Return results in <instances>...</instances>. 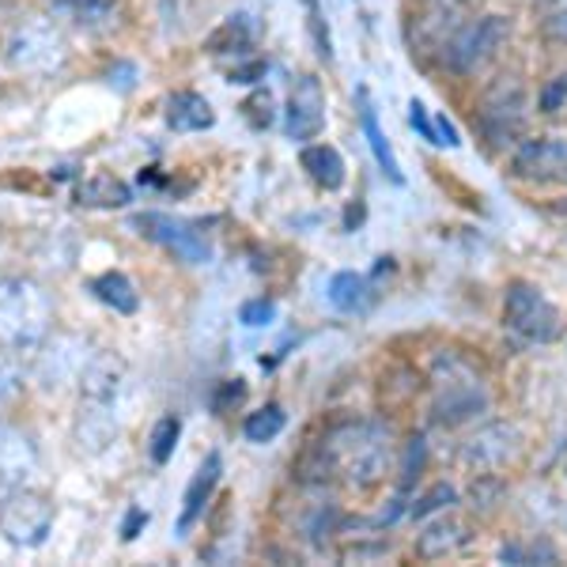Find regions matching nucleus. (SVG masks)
<instances>
[{"label":"nucleus","instance_id":"1","mask_svg":"<svg viewBox=\"0 0 567 567\" xmlns=\"http://www.w3.org/2000/svg\"><path fill=\"white\" fill-rule=\"evenodd\" d=\"M393 462V427L386 420H341L326 432L322 443L307 454L303 481H341L355 492H368L386 481Z\"/></svg>","mask_w":567,"mask_h":567},{"label":"nucleus","instance_id":"2","mask_svg":"<svg viewBox=\"0 0 567 567\" xmlns=\"http://www.w3.org/2000/svg\"><path fill=\"white\" fill-rule=\"evenodd\" d=\"M427 386H432V420L446 432L473 424L492 409V390L477 363L454 349L435 352L427 368Z\"/></svg>","mask_w":567,"mask_h":567},{"label":"nucleus","instance_id":"3","mask_svg":"<svg viewBox=\"0 0 567 567\" xmlns=\"http://www.w3.org/2000/svg\"><path fill=\"white\" fill-rule=\"evenodd\" d=\"M53 303L39 280H4L0 284V344L8 349H39L50 333Z\"/></svg>","mask_w":567,"mask_h":567},{"label":"nucleus","instance_id":"4","mask_svg":"<svg viewBox=\"0 0 567 567\" xmlns=\"http://www.w3.org/2000/svg\"><path fill=\"white\" fill-rule=\"evenodd\" d=\"M526 122H529V95H526V84L507 72V76L492 80L481 95V106H477V125L484 133V141L492 148H507V144H518L526 133Z\"/></svg>","mask_w":567,"mask_h":567},{"label":"nucleus","instance_id":"5","mask_svg":"<svg viewBox=\"0 0 567 567\" xmlns=\"http://www.w3.org/2000/svg\"><path fill=\"white\" fill-rule=\"evenodd\" d=\"M507 39H511L507 16L488 12V16H477V20H465L458 27V34L446 42V50L439 53V65L446 72H454V76H473V72L496 58L503 45H507Z\"/></svg>","mask_w":567,"mask_h":567},{"label":"nucleus","instance_id":"6","mask_svg":"<svg viewBox=\"0 0 567 567\" xmlns=\"http://www.w3.org/2000/svg\"><path fill=\"white\" fill-rule=\"evenodd\" d=\"M503 326L523 344H553L564 333V318L537 284L515 280L503 296Z\"/></svg>","mask_w":567,"mask_h":567},{"label":"nucleus","instance_id":"7","mask_svg":"<svg viewBox=\"0 0 567 567\" xmlns=\"http://www.w3.org/2000/svg\"><path fill=\"white\" fill-rule=\"evenodd\" d=\"M465 23V0H420L405 23V42L416 61H439L446 42Z\"/></svg>","mask_w":567,"mask_h":567},{"label":"nucleus","instance_id":"8","mask_svg":"<svg viewBox=\"0 0 567 567\" xmlns=\"http://www.w3.org/2000/svg\"><path fill=\"white\" fill-rule=\"evenodd\" d=\"M91 363V349L80 333H58L53 341H45L39 355H34L31 379L39 382V390L45 393H61L69 390L72 382L84 379Z\"/></svg>","mask_w":567,"mask_h":567},{"label":"nucleus","instance_id":"9","mask_svg":"<svg viewBox=\"0 0 567 567\" xmlns=\"http://www.w3.org/2000/svg\"><path fill=\"white\" fill-rule=\"evenodd\" d=\"M0 534L20 548H42L53 534V503L27 488L8 492L0 503Z\"/></svg>","mask_w":567,"mask_h":567},{"label":"nucleus","instance_id":"10","mask_svg":"<svg viewBox=\"0 0 567 567\" xmlns=\"http://www.w3.org/2000/svg\"><path fill=\"white\" fill-rule=\"evenodd\" d=\"M136 235H144L148 243L163 246L167 254H175L186 265H208L213 261V243L205 239V231H197V224L167 213H141L133 219Z\"/></svg>","mask_w":567,"mask_h":567},{"label":"nucleus","instance_id":"11","mask_svg":"<svg viewBox=\"0 0 567 567\" xmlns=\"http://www.w3.org/2000/svg\"><path fill=\"white\" fill-rule=\"evenodd\" d=\"M4 61L16 72H53L65 61V39L53 23H23L8 34Z\"/></svg>","mask_w":567,"mask_h":567},{"label":"nucleus","instance_id":"12","mask_svg":"<svg viewBox=\"0 0 567 567\" xmlns=\"http://www.w3.org/2000/svg\"><path fill=\"white\" fill-rule=\"evenodd\" d=\"M518 451H523V432L507 420H492L465 439L458 458L473 477H481V473H499L503 465H511Z\"/></svg>","mask_w":567,"mask_h":567},{"label":"nucleus","instance_id":"13","mask_svg":"<svg viewBox=\"0 0 567 567\" xmlns=\"http://www.w3.org/2000/svg\"><path fill=\"white\" fill-rule=\"evenodd\" d=\"M511 178L534 182V186H567V141L560 136H537L523 141L511 155Z\"/></svg>","mask_w":567,"mask_h":567},{"label":"nucleus","instance_id":"14","mask_svg":"<svg viewBox=\"0 0 567 567\" xmlns=\"http://www.w3.org/2000/svg\"><path fill=\"white\" fill-rule=\"evenodd\" d=\"M125 390V360L114 352L91 355L84 379H80V409L84 413H117Z\"/></svg>","mask_w":567,"mask_h":567},{"label":"nucleus","instance_id":"15","mask_svg":"<svg viewBox=\"0 0 567 567\" xmlns=\"http://www.w3.org/2000/svg\"><path fill=\"white\" fill-rule=\"evenodd\" d=\"M288 122H284V130H288L291 141H315L318 133L326 130V91H322V80L310 76H296V84H291V95H288Z\"/></svg>","mask_w":567,"mask_h":567},{"label":"nucleus","instance_id":"16","mask_svg":"<svg viewBox=\"0 0 567 567\" xmlns=\"http://www.w3.org/2000/svg\"><path fill=\"white\" fill-rule=\"evenodd\" d=\"M39 473V446L16 424H0V492L27 488Z\"/></svg>","mask_w":567,"mask_h":567},{"label":"nucleus","instance_id":"17","mask_svg":"<svg viewBox=\"0 0 567 567\" xmlns=\"http://www.w3.org/2000/svg\"><path fill=\"white\" fill-rule=\"evenodd\" d=\"M473 542V526L462 523L454 515H443L435 523H427L416 537V556L420 560H446V556L465 553Z\"/></svg>","mask_w":567,"mask_h":567},{"label":"nucleus","instance_id":"18","mask_svg":"<svg viewBox=\"0 0 567 567\" xmlns=\"http://www.w3.org/2000/svg\"><path fill=\"white\" fill-rule=\"evenodd\" d=\"M219 477H224V458L213 451L205 462H200V470L194 473V481H189L186 496H182V515H178V537H186L189 529L200 523V515H205V507L213 503V492L219 488Z\"/></svg>","mask_w":567,"mask_h":567},{"label":"nucleus","instance_id":"19","mask_svg":"<svg viewBox=\"0 0 567 567\" xmlns=\"http://www.w3.org/2000/svg\"><path fill=\"white\" fill-rule=\"evenodd\" d=\"M50 8L53 16H61V20L91 34L110 31L122 20V0H50Z\"/></svg>","mask_w":567,"mask_h":567},{"label":"nucleus","instance_id":"20","mask_svg":"<svg viewBox=\"0 0 567 567\" xmlns=\"http://www.w3.org/2000/svg\"><path fill=\"white\" fill-rule=\"evenodd\" d=\"M167 125L175 133H205L216 125V110L197 91H175L167 99Z\"/></svg>","mask_w":567,"mask_h":567},{"label":"nucleus","instance_id":"21","mask_svg":"<svg viewBox=\"0 0 567 567\" xmlns=\"http://www.w3.org/2000/svg\"><path fill=\"white\" fill-rule=\"evenodd\" d=\"M360 125H363V136H368V148L374 155V163L382 167V175H386L393 186H405V175H401V163H398V155H393L390 148V136L382 133V125H379V114H374V106H371V95H368V87H360Z\"/></svg>","mask_w":567,"mask_h":567},{"label":"nucleus","instance_id":"22","mask_svg":"<svg viewBox=\"0 0 567 567\" xmlns=\"http://www.w3.org/2000/svg\"><path fill=\"white\" fill-rule=\"evenodd\" d=\"M299 163H303V171L310 175V182L322 189H341L344 178H349V167H344L341 152L333 148V144H307L303 155H299Z\"/></svg>","mask_w":567,"mask_h":567},{"label":"nucleus","instance_id":"23","mask_svg":"<svg viewBox=\"0 0 567 567\" xmlns=\"http://www.w3.org/2000/svg\"><path fill=\"white\" fill-rule=\"evenodd\" d=\"M87 288H91V296H95L103 307L114 310V315H136V310H141V296H136L133 280L125 277V272H117V269L99 272Z\"/></svg>","mask_w":567,"mask_h":567},{"label":"nucleus","instance_id":"24","mask_svg":"<svg viewBox=\"0 0 567 567\" xmlns=\"http://www.w3.org/2000/svg\"><path fill=\"white\" fill-rule=\"evenodd\" d=\"M76 200L84 208H125L133 200V189L114 175H91L76 186Z\"/></svg>","mask_w":567,"mask_h":567},{"label":"nucleus","instance_id":"25","mask_svg":"<svg viewBox=\"0 0 567 567\" xmlns=\"http://www.w3.org/2000/svg\"><path fill=\"white\" fill-rule=\"evenodd\" d=\"M326 296L341 315H360V310H368V303H371V284H368V277H360V272L344 269V272H333Z\"/></svg>","mask_w":567,"mask_h":567},{"label":"nucleus","instance_id":"26","mask_svg":"<svg viewBox=\"0 0 567 567\" xmlns=\"http://www.w3.org/2000/svg\"><path fill=\"white\" fill-rule=\"evenodd\" d=\"M254 45V23L250 16H227L224 23L216 27L213 34L205 39V50L213 53V58H224V53H243Z\"/></svg>","mask_w":567,"mask_h":567},{"label":"nucleus","instance_id":"27","mask_svg":"<svg viewBox=\"0 0 567 567\" xmlns=\"http://www.w3.org/2000/svg\"><path fill=\"white\" fill-rule=\"evenodd\" d=\"M284 424H288V413L272 401V405H265L243 420V435H246V443H272V439L284 432Z\"/></svg>","mask_w":567,"mask_h":567},{"label":"nucleus","instance_id":"28","mask_svg":"<svg viewBox=\"0 0 567 567\" xmlns=\"http://www.w3.org/2000/svg\"><path fill=\"white\" fill-rule=\"evenodd\" d=\"M424 462H427V439H424V435H413L405 446H401L398 496H409V492H413V484L420 481V473H424Z\"/></svg>","mask_w":567,"mask_h":567},{"label":"nucleus","instance_id":"29","mask_svg":"<svg viewBox=\"0 0 567 567\" xmlns=\"http://www.w3.org/2000/svg\"><path fill=\"white\" fill-rule=\"evenodd\" d=\"M178 439H182V420L178 416L155 420V427L148 435V458L155 465H167L171 458H175V451H178Z\"/></svg>","mask_w":567,"mask_h":567},{"label":"nucleus","instance_id":"30","mask_svg":"<svg viewBox=\"0 0 567 567\" xmlns=\"http://www.w3.org/2000/svg\"><path fill=\"white\" fill-rule=\"evenodd\" d=\"M454 503H458V488H454V484H446V481H439V484H432V488L424 492V496L413 499V507H409V518L424 523V518H432V515H439V511L454 507Z\"/></svg>","mask_w":567,"mask_h":567},{"label":"nucleus","instance_id":"31","mask_svg":"<svg viewBox=\"0 0 567 567\" xmlns=\"http://www.w3.org/2000/svg\"><path fill=\"white\" fill-rule=\"evenodd\" d=\"M537 8V23L548 42L567 45V0H534Z\"/></svg>","mask_w":567,"mask_h":567},{"label":"nucleus","instance_id":"32","mask_svg":"<svg viewBox=\"0 0 567 567\" xmlns=\"http://www.w3.org/2000/svg\"><path fill=\"white\" fill-rule=\"evenodd\" d=\"M243 114H246V122H250V130H258V133L269 130L272 117H277L272 114V95L269 91H254V95L243 103Z\"/></svg>","mask_w":567,"mask_h":567},{"label":"nucleus","instance_id":"33","mask_svg":"<svg viewBox=\"0 0 567 567\" xmlns=\"http://www.w3.org/2000/svg\"><path fill=\"white\" fill-rule=\"evenodd\" d=\"M23 386V368L16 355H0V405H8V401L20 393Z\"/></svg>","mask_w":567,"mask_h":567},{"label":"nucleus","instance_id":"34","mask_svg":"<svg viewBox=\"0 0 567 567\" xmlns=\"http://www.w3.org/2000/svg\"><path fill=\"white\" fill-rule=\"evenodd\" d=\"M303 4H307V27H310V34H315L318 58L333 61V42H329V31H326V23H322V8H318V0H303Z\"/></svg>","mask_w":567,"mask_h":567},{"label":"nucleus","instance_id":"35","mask_svg":"<svg viewBox=\"0 0 567 567\" xmlns=\"http://www.w3.org/2000/svg\"><path fill=\"white\" fill-rule=\"evenodd\" d=\"M567 103V72L556 80H548L542 87V95H537V106H542V114H560Z\"/></svg>","mask_w":567,"mask_h":567},{"label":"nucleus","instance_id":"36","mask_svg":"<svg viewBox=\"0 0 567 567\" xmlns=\"http://www.w3.org/2000/svg\"><path fill=\"white\" fill-rule=\"evenodd\" d=\"M272 318H277V303H272V299H250V303H243V310H239V322L250 329L269 326Z\"/></svg>","mask_w":567,"mask_h":567},{"label":"nucleus","instance_id":"37","mask_svg":"<svg viewBox=\"0 0 567 567\" xmlns=\"http://www.w3.org/2000/svg\"><path fill=\"white\" fill-rule=\"evenodd\" d=\"M243 398H246V382L243 379L219 382V390H216V398H213V413H227V409L239 405Z\"/></svg>","mask_w":567,"mask_h":567},{"label":"nucleus","instance_id":"38","mask_svg":"<svg viewBox=\"0 0 567 567\" xmlns=\"http://www.w3.org/2000/svg\"><path fill=\"white\" fill-rule=\"evenodd\" d=\"M409 125H413V130L424 136L427 144H439L435 141V117L427 114V106L420 103V99H413V103H409Z\"/></svg>","mask_w":567,"mask_h":567},{"label":"nucleus","instance_id":"39","mask_svg":"<svg viewBox=\"0 0 567 567\" xmlns=\"http://www.w3.org/2000/svg\"><path fill=\"white\" fill-rule=\"evenodd\" d=\"M435 141L443 144V148H458V144H462L458 130H454V122H451L446 114H439V117H435Z\"/></svg>","mask_w":567,"mask_h":567},{"label":"nucleus","instance_id":"40","mask_svg":"<svg viewBox=\"0 0 567 567\" xmlns=\"http://www.w3.org/2000/svg\"><path fill=\"white\" fill-rule=\"evenodd\" d=\"M258 76H265V65H261V61H250V65L231 69V84H258Z\"/></svg>","mask_w":567,"mask_h":567},{"label":"nucleus","instance_id":"41","mask_svg":"<svg viewBox=\"0 0 567 567\" xmlns=\"http://www.w3.org/2000/svg\"><path fill=\"white\" fill-rule=\"evenodd\" d=\"M141 526H148V511L130 507V515H125V523H122V537H125V542H133L136 529H141Z\"/></svg>","mask_w":567,"mask_h":567},{"label":"nucleus","instance_id":"42","mask_svg":"<svg viewBox=\"0 0 567 567\" xmlns=\"http://www.w3.org/2000/svg\"><path fill=\"white\" fill-rule=\"evenodd\" d=\"M363 219V205H349V213H344V227L352 231V224H360Z\"/></svg>","mask_w":567,"mask_h":567},{"label":"nucleus","instance_id":"43","mask_svg":"<svg viewBox=\"0 0 567 567\" xmlns=\"http://www.w3.org/2000/svg\"><path fill=\"white\" fill-rule=\"evenodd\" d=\"M465 4H470V0H465Z\"/></svg>","mask_w":567,"mask_h":567}]
</instances>
